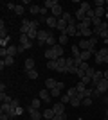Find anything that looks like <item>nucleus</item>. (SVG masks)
I'll return each mask as SVG.
<instances>
[{
    "mask_svg": "<svg viewBox=\"0 0 108 120\" xmlns=\"http://www.w3.org/2000/svg\"><path fill=\"white\" fill-rule=\"evenodd\" d=\"M81 82H83V84H90V82H92V79H90V77H87V75H85V77H83V79H81Z\"/></svg>",
    "mask_w": 108,
    "mask_h": 120,
    "instance_id": "obj_41",
    "label": "nucleus"
},
{
    "mask_svg": "<svg viewBox=\"0 0 108 120\" xmlns=\"http://www.w3.org/2000/svg\"><path fill=\"white\" fill-rule=\"evenodd\" d=\"M103 100H104V104L108 106V95H106V93H104V95H103Z\"/></svg>",
    "mask_w": 108,
    "mask_h": 120,
    "instance_id": "obj_53",
    "label": "nucleus"
},
{
    "mask_svg": "<svg viewBox=\"0 0 108 120\" xmlns=\"http://www.w3.org/2000/svg\"><path fill=\"white\" fill-rule=\"evenodd\" d=\"M16 54H18V47H13V45H9V47H7V56L15 57Z\"/></svg>",
    "mask_w": 108,
    "mask_h": 120,
    "instance_id": "obj_17",
    "label": "nucleus"
},
{
    "mask_svg": "<svg viewBox=\"0 0 108 120\" xmlns=\"http://www.w3.org/2000/svg\"><path fill=\"white\" fill-rule=\"evenodd\" d=\"M70 99L72 97L68 95V93H63L61 95V104H70Z\"/></svg>",
    "mask_w": 108,
    "mask_h": 120,
    "instance_id": "obj_31",
    "label": "nucleus"
},
{
    "mask_svg": "<svg viewBox=\"0 0 108 120\" xmlns=\"http://www.w3.org/2000/svg\"><path fill=\"white\" fill-rule=\"evenodd\" d=\"M40 15H43V16L47 15V7H41V11H40Z\"/></svg>",
    "mask_w": 108,
    "mask_h": 120,
    "instance_id": "obj_52",
    "label": "nucleus"
},
{
    "mask_svg": "<svg viewBox=\"0 0 108 120\" xmlns=\"http://www.w3.org/2000/svg\"><path fill=\"white\" fill-rule=\"evenodd\" d=\"M104 63H108V56H106V57H104Z\"/></svg>",
    "mask_w": 108,
    "mask_h": 120,
    "instance_id": "obj_57",
    "label": "nucleus"
},
{
    "mask_svg": "<svg viewBox=\"0 0 108 120\" xmlns=\"http://www.w3.org/2000/svg\"><path fill=\"white\" fill-rule=\"evenodd\" d=\"M0 120H11V116L7 113H0Z\"/></svg>",
    "mask_w": 108,
    "mask_h": 120,
    "instance_id": "obj_46",
    "label": "nucleus"
},
{
    "mask_svg": "<svg viewBox=\"0 0 108 120\" xmlns=\"http://www.w3.org/2000/svg\"><path fill=\"white\" fill-rule=\"evenodd\" d=\"M56 84H58V81H54V79H47L45 81V88H47V90H54Z\"/></svg>",
    "mask_w": 108,
    "mask_h": 120,
    "instance_id": "obj_16",
    "label": "nucleus"
},
{
    "mask_svg": "<svg viewBox=\"0 0 108 120\" xmlns=\"http://www.w3.org/2000/svg\"><path fill=\"white\" fill-rule=\"evenodd\" d=\"M103 77H104V74H103V72H96V75L92 77V88H96V86H97V82H99L101 79H103Z\"/></svg>",
    "mask_w": 108,
    "mask_h": 120,
    "instance_id": "obj_11",
    "label": "nucleus"
},
{
    "mask_svg": "<svg viewBox=\"0 0 108 120\" xmlns=\"http://www.w3.org/2000/svg\"><path fill=\"white\" fill-rule=\"evenodd\" d=\"M5 7H7V9H13V11H15V9H16V4H13V2H7V4H5Z\"/></svg>",
    "mask_w": 108,
    "mask_h": 120,
    "instance_id": "obj_44",
    "label": "nucleus"
},
{
    "mask_svg": "<svg viewBox=\"0 0 108 120\" xmlns=\"http://www.w3.org/2000/svg\"><path fill=\"white\" fill-rule=\"evenodd\" d=\"M76 25H77V32H79V36H90V38L94 36V32H92V29H90V27H85L81 22H79V23H76Z\"/></svg>",
    "mask_w": 108,
    "mask_h": 120,
    "instance_id": "obj_2",
    "label": "nucleus"
},
{
    "mask_svg": "<svg viewBox=\"0 0 108 120\" xmlns=\"http://www.w3.org/2000/svg\"><path fill=\"white\" fill-rule=\"evenodd\" d=\"M51 90H47V88H45V90H41L40 91V99L41 100H43V102H51Z\"/></svg>",
    "mask_w": 108,
    "mask_h": 120,
    "instance_id": "obj_9",
    "label": "nucleus"
},
{
    "mask_svg": "<svg viewBox=\"0 0 108 120\" xmlns=\"http://www.w3.org/2000/svg\"><path fill=\"white\" fill-rule=\"evenodd\" d=\"M31 106L34 108V109H40V106H41V99H34L31 102Z\"/></svg>",
    "mask_w": 108,
    "mask_h": 120,
    "instance_id": "obj_37",
    "label": "nucleus"
},
{
    "mask_svg": "<svg viewBox=\"0 0 108 120\" xmlns=\"http://www.w3.org/2000/svg\"><path fill=\"white\" fill-rule=\"evenodd\" d=\"M76 75H77V77H79V81H81L83 77H85V72H83L81 68H79V70H77V74H76Z\"/></svg>",
    "mask_w": 108,
    "mask_h": 120,
    "instance_id": "obj_50",
    "label": "nucleus"
},
{
    "mask_svg": "<svg viewBox=\"0 0 108 120\" xmlns=\"http://www.w3.org/2000/svg\"><path fill=\"white\" fill-rule=\"evenodd\" d=\"M49 36H51V32H49V30L40 29V30H38V40H36V43L41 47V45H43V43L47 41V38H49Z\"/></svg>",
    "mask_w": 108,
    "mask_h": 120,
    "instance_id": "obj_1",
    "label": "nucleus"
},
{
    "mask_svg": "<svg viewBox=\"0 0 108 120\" xmlns=\"http://www.w3.org/2000/svg\"><path fill=\"white\" fill-rule=\"evenodd\" d=\"M104 118L108 120V106H106V113H104Z\"/></svg>",
    "mask_w": 108,
    "mask_h": 120,
    "instance_id": "obj_54",
    "label": "nucleus"
},
{
    "mask_svg": "<svg viewBox=\"0 0 108 120\" xmlns=\"http://www.w3.org/2000/svg\"><path fill=\"white\" fill-rule=\"evenodd\" d=\"M72 57H74V59L81 57V49H79V45H72Z\"/></svg>",
    "mask_w": 108,
    "mask_h": 120,
    "instance_id": "obj_15",
    "label": "nucleus"
},
{
    "mask_svg": "<svg viewBox=\"0 0 108 120\" xmlns=\"http://www.w3.org/2000/svg\"><path fill=\"white\" fill-rule=\"evenodd\" d=\"M0 93H5V84H4V82L0 84Z\"/></svg>",
    "mask_w": 108,
    "mask_h": 120,
    "instance_id": "obj_51",
    "label": "nucleus"
},
{
    "mask_svg": "<svg viewBox=\"0 0 108 120\" xmlns=\"http://www.w3.org/2000/svg\"><path fill=\"white\" fill-rule=\"evenodd\" d=\"M61 90H63V82H58L56 88H54V90H51V95H52V97H60V95H61Z\"/></svg>",
    "mask_w": 108,
    "mask_h": 120,
    "instance_id": "obj_13",
    "label": "nucleus"
},
{
    "mask_svg": "<svg viewBox=\"0 0 108 120\" xmlns=\"http://www.w3.org/2000/svg\"><path fill=\"white\" fill-rule=\"evenodd\" d=\"M25 70H34V59L32 57L25 59Z\"/></svg>",
    "mask_w": 108,
    "mask_h": 120,
    "instance_id": "obj_20",
    "label": "nucleus"
},
{
    "mask_svg": "<svg viewBox=\"0 0 108 120\" xmlns=\"http://www.w3.org/2000/svg\"><path fill=\"white\" fill-rule=\"evenodd\" d=\"M76 90H77V93H81V91H85V90H87V84H83L81 81H79V82L76 84Z\"/></svg>",
    "mask_w": 108,
    "mask_h": 120,
    "instance_id": "obj_33",
    "label": "nucleus"
},
{
    "mask_svg": "<svg viewBox=\"0 0 108 120\" xmlns=\"http://www.w3.org/2000/svg\"><path fill=\"white\" fill-rule=\"evenodd\" d=\"M104 79H106V81H108V70H106V72H104Z\"/></svg>",
    "mask_w": 108,
    "mask_h": 120,
    "instance_id": "obj_55",
    "label": "nucleus"
},
{
    "mask_svg": "<svg viewBox=\"0 0 108 120\" xmlns=\"http://www.w3.org/2000/svg\"><path fill=\"white\" fill-rule=\"evenodd\" d=\"M81 106H92V99H90V97H87V99H83Z\"/></svg>",
    "mask_w": 108,
    "mask_h": 120,
    "instance_id": "obj_40",
    "label": "nucleus"
},
{
    "mask_svg": "<svg viewBox=\"0 0 108 120\" xmlns=\"http://www.w3.org/2000/svg\"><path fill=\"white\" fill-rule=\"evenodd\" d=\"M52 11V16H54V18H61L63 15H65V13H63V9H61V5L58 4L56 7H54V9H51Z\"/></svg>",
    "mask_w": 108,
    "mask_h": 120,
    "instance_id": "obj_10",
    "label": "nucleus"
},
{
    "mask_svg": "<svg viewBox=\"0 0 108 120\" xmlns=\"http://www.w3.org/2000/svg\"><path fill=\"white\" fill-rule=\"evenodd\" d=\"M9 36H5V38H2V40H0V47H2V49H7V47H9Z\"/></svg>",
    "mask_w": 108,
    "mask_h": 120,
    "instance_id": "obj_26",
    "label": "nucleus"
},
{
    "mask_svg": "<svg viewBox=\"0 0 108 120\" xmlns=\"http://www.w3.org/2000/svg\"><path fill=\"white\" fill-rule=\"evenodd\" d=\"M79 9H81L83 13L87 15V11H90L92 7H90V4H88V2H81V4H79Z\"/></svg>",
    "mask_w": 108,
    "mask_h": 120,
    "instance_id": "obj_24",
    "label": "nucleus"
},
{
    "mask_svg": "<svg viewBox=\"0 0 108 120\" xmlns=\"http://www.w3.org/2000/svg\"><path fill=\"white\" fill-rule=\"evenodd\" d=\"M11 106H13V108H20V102H18L16 99H13L11 100Z\"/></svg>",
    "mask_w": 108,
    "mask_h": 120,
    "instance_id": "obj_48",
    "label": "nucleus"
},
{
    "mask_svg": "<svg viewBox=\"0 0 108 120\" xmlns=\"http://www.w3.org/2000/svg\"><path fill=\"white\" fill-rule=\"evenodd\" d=\"M76 18H77V20H81V22H83L85 18H87V15H85V13H83L81 9H77V11H76Z\"/></svg>",
    "mask_w": 108,
    "mask_h": 120,
    "instance_id": "obj_34",
    "label": "nucleus"
},
{
    "mask_svg": "<svg viewBox=\"0 0 108 120\" xmlns=\"http://www.w3.org/2000/svg\"><path fill=\"white\" fill-rule=\"evenodd\" d=\"M0 100H2V102H7V104H11V97L9 95H5V93H0Z\"/></svg>",
    "mask_w": 108,
    "mask_h": 120,
    "instance_id": "obj_36",
    "label": "nucleus"
},
{
    "mask_svg": "<svg viewBox=\"0 0 108 120\" xmlns=\"http://www.w3.org/2000/svg\"><path fill=\"white\" fill-rule=\"evenodd\" d=\"M56 63H58V72L67 74V59H65V57H58Z\"/></svg>",
    "mask_w": 108,
    "mask_h": 120,
    "instance_id": "obj_5",
    "label": "nucleus"
},
{
    "mask_svg": "<svg viewBox=\"0 0 108 120\" xmlns=\"http://www.w3.org/2000/svg\"><path fill=\"white\" fill-rule=\"evenodd\" d=\"M38 25H40V20H31V27L32 29H38Z\"/></svg>",
    "mask_w": 108,
    "mask_h": 120,
    "instance_id": "obj_42",
    "label": "nucleus"
},
{
    "mask_svg": "<svg viewBox=\"0 0 108 120\" xmlns=\"http://www.w3.org/2000/svg\"><path fill=\"white\" fill-rule=\"evenodd\" d=\"M65 118H67V115L63 113V115H56V116H54L52 120H65Z\"/></svg>",
    "mask_w": 108,
    "mask_h": 120,
    "instance_id": "obj_47",
    "label": "nucleus"
},
{
    "mask_svg": "<svg viewBox=\"0 0 108 120\" xmlns=\"http://www.w3.org/2000/svg\"><path fill=\"white\" fill-rule=\"evenodd\" d=\"M96 56H101V57H106V56H108V49H99V50H97V54H96Z\"/></svg>",
    "mask_w": 108,
    "mask_h": 120,
    "instance_id": "obj_38",
    "label": "nucleus"
},
{
    "mask_svg": "<svg viewBox=\"0 0 108 120\" xmlns=\"http://www.w3.org/2000/svg\"><path fill=\"white\" fill-rule=\"evenodd\" d=\"M52 49H54V52H56L58 57H63V45H60V43H58V45L52 47Z\"/></svg>",
    "mask_w": 108,
    "mask_h": 120,
    "instance_id": "obj_21",
    "label": "nucleus"
},
{
    "mask_svg": "<svg viewBox=\"0 0 108 120\" xmlns=\"http://www.w3.org/2000/svg\"><path fill=\"white\" fill-rule=\"evenodd\" d=\"M94 15H96V18H103L104 16V7H96V9H94Z\"/></svg>",
    "mask_w": 108,
    "mask_h": 120,
    "instance_id": "obj_19",
    "label": "nucleus"
},
{
    "mask_svg": "<svg viewBox=\"0 0 108 120\" xmlns=\"http://www.w3.org/2000/svg\"><path fill=\"white\" fill-rule=\"evenodd\" d=\"M20 45L27 50V49H32V41L29 40V36H27V34H20Z\"/></svg>",
    "mask_w": 108,
    "mask_h": 120,
    "instance_id": "obj_4",
    "label": "nucleus"
},
{
    "mask_svg": "<svg viewBox=\"0 0 108 120\" xmlns=\"http://www.w3.org/2000/svg\"><path fill=\"white\" fill-rule=\"evenodd\" d=\"M58 20H60V18H54V16H47V18H43V22H45L47 23V27H49V29H54V27H58Z\"/></svg>",
    "mask_w": 108,
    "mask_h": 120,
    "instance_id": "obj_6",
    "label": "nucleus"
},
{
    "mask_svg": "<svg viewBox=\"0 0 108 120\" xmlns=\"http://www.w3.org/2000/svg\"><path fill=\"white\" fill-rule=\"evenodd\" d=\"M24 111H25V109H24V108H22V106H20V108H16V116H20V115H24Z\"/></svg>",
    "mask_w": 108,
    "mask_h": 120,
    "instance_id": "obj_49",
    "label": "nucleus"
},
{
    "mask_svg": "<svg viewBox=\"0 0 108 120\" xmlns=\"http://www.w3.org/2000/svg\"><path fill=\"white\" fill-rule=\"evenodd\" d=\"M67 93L70 97H77V90H76V86H74V88H70V90H67Z\"/></svg>",
    "mask_w": 108,
    "mask_h": 120,
    "instance_id": "obj_39",
    "label": "nucleus"
},
{
    "mask_svg": "<svg viewBox=\"0 0 108 120\" xmlns=\"http://www.w3.org/2000/svg\"><path fill=\"white\" fill-rule=\"evenodd\" d=\"M58 5V0H45V7L47 9H54Z\"/></svg>",
    "mask_w": 108,
    "mask_h": 120,
    "instance_id": "obj_22",
    "label": "nucleus"
},
{
    "mask_svg": "<svg viewBox=\"0 0 108 120\" xmlns=\"http://www.w3.org/2000/svg\"><path fill=\"white\" fill-rule=\"evenodd\" d=\"M96 72H97V70H96V68H92V66H90V68H88V70L85 72V75H87V77H90V79H92L94 75H96Z\"/></svg>",
    "mask_w": 108,
    "mask_h": 120,
    "instance_id": "obj_35",
    "label": "nucleus"
},
{
    "mask_svg": "<svg viewBox=\"0 0 108 120\" xmlns=\"http://www.w3.org/2000/svg\"><path fill=\"white\" fill-rule=\"evenodd\" d=\"M65 34H67V36H79V32H77V25L76 23L68 25L67 30H65Z\"/></svg>",
    "mask_w": 108,
    "mask_h": 120,
    "instance_id": "obj_7",
    "label": "nucleus"
},
{
    "mask_svg": "<svg viewBox=\"0 0 108 120\" xmlns=\"http://www.w3.org/2000/svg\"><path fill=\"white\" fill-rule=\"evenodd\" d=\"M90 56H92L90 50H81V61H88V59H90Z\"/></svg>",
    "mask_w": 108,
    "mask_h": 120,
    "instance_id": "obj_25",
    "label": "nucleus"
},
{
    "mask_svg": "<svg viewBox=\"0 0 108 120\" xmlns=\"http://www.w3.org/2000/svg\"><path fill=\"white\" fill-rule=\"evenodd\" d=\"M41 115H43V118H47V120H52L54 116H56V113H54V109H52V108H47V109L43 111Z\"/></svg>",
    "mask_w": 108,
    "mask_h": 120,
    "instance_id": "obj_12",
    "label": "nucleus"
},
{
    "mask_svg": "<svg viewBox=\"0 0 108 120\" xmlns=\"http://www.w3.org/2000/svg\"><path fill=\"white\" fill-rule=\"evenodd\" d=\"M67 41H68V36L65 34V32H61L60 38H58V43H60V45H67Z\"/></svg>",
    "mask_w": 108,
    "mask_h": 120,
    "instance_id": "obj_18",
    "label": "nucleus"
},
{
    "mask_svg": "<svg viewBox=\"0 0 108 120\" xmlns=\"http://www.w3.org/2000/svg\"><path fill=\"white\" fill-rule=\"evenodd\" d=\"M47 68L49 70H58V63L56 61H47Z\"/></svg>",
    "mask_w": 108,
    "mask_h": 120,
    "instance_id": "obj_32",
    "label": "nucleus"
},
{
    "mask_svg": "<svg viewBox=\"0 0 108 120\" xmlns=\"http://www.w3.org/2000/svg\"><path fill=\"white\" fill-rule=\"evenodd\" d=\"M52 109H54L56 115H63V113H65V104H61V102H60V104H54Z\"/></svg>",
    "mask_w": 108,
    "mask_h": 120,
    "instance_id": "obj_14",
    "label": "nucleus"
},
{
    "mask_svg": "<svg viewBox=\"0 0 108 120\" xmlns=\"http://www.w3.org/2000/svg\"><path fill=\"white\" fill-rule=\"evenodd\" d=\"M104 7H106V9H108V0H106V2H104Z\"/></svg>",
    "mask_w": 108,
    "mask_h": 120,
    "instance_id": "obj_56",
    "label": "nucleus"
},
{
    "mask_svg": "<svg viewBox=\"0 0 108 120\" xmlns=\"http://www.w3.org/2000/svg\"><path fill=\"white\" fill-rule=\"evenodd\" d=\"M70 104L74 106V108H79V106H81V99H77V97H72V99H70Z\"/></svg>",
    "mask_w": 108,
    "mask_h": 120,
    "instance_id": "obj_30",
    "label": "nucleus"
},
{
    "mask_svg": "<svg viewBox=\"0 0 108 120\" xmlns=\"http://www.w3.org/2000/svg\"><path fill=\"white\" fill-rule=\"evenodd\" d=\"M45 59H47V61H56V59H58V56H56V52H54V49H47V50H45Z\"/></svg>",
    "mask_w": 108,
    "mask_h": 120,
    "instance_id": "obj_8",
    "label": "nucleus"
},
{
    "mask_svg": "<svg viewBox=\"0 0 108 120\" xmlns=\"http://www.w3.org/2000/svg\"><path fill=\"white\" fill-rule=\"evenodd\" d=\"M0 56H2V59L7 57V49H0Z\"/></svg>",
    "mask_w": 108,
    "mask_h": 120,
    "instance_id": "obj_45",
    "label": "nucleus"
},
{
    "mask_svg": "<svg viewBox=\"0 0 108 120\" xmlns=\"http://www.w3.org/2000/svg\"><path fill=\"white\" fill-rule=\"evenodd\" d=\"M2 61H4L5 66H13V65H15V57H11V56H7V57H5V59H2Z\"/></svg>",
    "mask_w": 108,
    "mask_h": 120,
    "instance_id": "obj_28",
    "label": "nucleus"
},
{
    "mask_svg": "<svg viewBox=\"0 0 108 120\" xmlns=\"http://www.w3.org/2000/svg\"><path fill=\"white\" fill-rule=\"evenodd\" d=\"M15 13H16L18 16H22L24 13H25V7H24L22 4H16V9H15Z\"/></svg>",
    "mask_w": 108,
    "mask_h": 120,
    "instance_id": "obj_27",
    "label": "nucleus"
},
{
    "mask_svg": "<svg viewBox=\"0 0 108 120\" xmlns=\"http://www.w3.org/2000/svg\"><path fill=\"white\" fill-rule=\"evenodd\" d=\"M40 11H41L40 5H34V4H32L31 7H29V13H31V15H40Z\"/></svg>",
    "mask_w": 108,
    "mask_h": 120,
    "instance_id": "obj_23",
    "label": "nucleus"
},
{
    "mask_svg": "<svg viewBox=\"0 0 108 120\" xmlns=\"http://www.w3.org/2000/svg\"><path fill=\"white\" fill-rule=\"evenodd\" d=\"M27 113L31 115V120H41V118H43V115L40 113V109H34L32 106H29V108H27Z\"/></svg>",
    "mask_w": 108,
    "mask_h": 120,
    "instance_id": "obj_3",
    "label": "nucleus"
},
{
    "mask_svg": "<svg viewBox=\"0 0 108 120\" xmlns=\"http://www.w3.org/2000/svg\"><path fill=\"white\" fill-rule=\"evenodd\" d=\"M25 74H27V77H29V79H32V81L38 77V72H36V70H25Z\"/></svg>",
    "mask_w": 108,
    "mask_h": 120,
    "instance_id": "obj_29",
    "label": "nucleus"
},
{
    "mask_svg": "<svg viewBox=\"0 0 108 120\" xmlns=\"http://www.w3.org/2000/svg\"><path fill=\"white\" fill-rule=\"evenodd\" d=\"M94 5H96V7H104V2H103V0H96Z\"/></svg>",
    "mask_w": 108,
    "mask_h": 120,
    "instance_id": "obj_43",
    "label": "nucleus"
}]
</instances>
